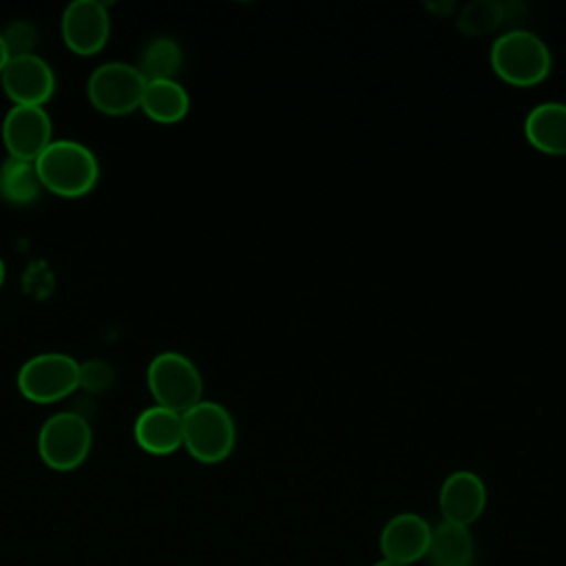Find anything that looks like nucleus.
I'll return each instance as SVG.
<instances>
[{"label":"nucleus","instance_id":"1","mask_svg":"<svg viewBox=\"0 0 566 566\" xmlns=\"http://www.w3.org/2000/svg\"><path fill=\"white\" fill-rule=\"evenodd\" d=\"M489 62L493 73L511 86H535L551 73V49L546 42L522 27L506 29L491 42Z\"/></svg>","mask_w":566,"mask_h":566},{"label":"nucleus","instance_id":"2","mask_svg":"<svg viewBox=\"0 0 566 566\" xmlns=\"http://www.w3.org/2000/svg\"><path fill=\"white\" fill-rule=\"evenodd\" d=\"M35 168L42 188L64 199L88 195L99 177L97 157L75 139H53L35 159Z\"/></svg>","mask_w":566,"mask_h":566},{"label":"nucleus","instance_id":"3","mask_svg":"<svg viewBox=\"0 0 566 566\" xmlns=\"http://www.w3.org/2000/svg\"><path fill=\"white\" fill-rule=\"evenodd\" d=\"M184 447L201 464L223 462L237 442V424L230 411L214 400H199L181 413Z\"/></svg>","mask_w":566,"mask_h":566},{"label":"nucleus","instance_id":"4","mask_svg":"<svg viewBox=\"0 0 566 566\" xmlns=\"http://www.w3.org/2000/svg\"><path fill=\"white\" fill-rule=\"evenodd\" d=\"M146 382L155 405L177 413L203 400V378L197 365L179 352H159L148 365Z\"/></svg>","mask_w":566,"mask_h":566},{"label":"nucleus","instance_id":"5","mask_svg":"<svg viewBox=\"0 0 566 566\" xmlns=\"http://www.w3.org/2000/svg\"><path fill=\"white\" fill-rule=\"evenodd\" d=\"M93 431L80 411H55L49 416L38 433V453L53 471H73L91 453Z\"/></svg>","mask_w":566,"mask_h":566},{"label":"nucleus","instance_id":"6","mask_svg":"<svg viewBox=\"0 0 566 566\" xmlns=\"http://www.w3.org/2000/svg\"><path fill=\"white\" fill-rule=\"evenodd\" d=\"M80 387V363L64 352L35 354L18 369L20 394L40 405L57 402Z\"/></svg>","mask_w":566,"mask_h":566},{"label":"nucleus","instance_id":"7","mask_svg":"<svg viewBox=\"0 0 566 566\" xmlns=\"http://www.w3.org/2000/svg\"><path fill=\"white\" fill-rule=\"evenodd\" d=\"M146 77L137 64L104 62L86 82L88 102L104 115H128L142 106Z\"/></svg>","mask_w":566,"mask_h":566},{"label":"nucleus","instance_id":"8","mask_svg":"<svg viewBox=\"0 0 566 566\" xmlns=\"http://www.w3.org/2000/svg\"><path fill=\"white\" fill-rule=\"evenodd\" d=\"M0 82L13 106H44L55 93V73L38 53L11 55Z\"/></svg>","mask_w":566,"mask_h":566},{"label":"nucleus","instance_id":"9","mask_svg":"<svg viewBox=\"0 0 566 566\" xmlns=\"http://www.w3.org/2000/svg\"><path fill=\"white\" fill-rule=\"evenodd\" d=\"M2 142L13 159L35 161L53 142V122L44 106H11L2 119Z\"/></svg>","mask_w":566,"mask_h":566},{"label":"nucleus","instance_id":"10","mask_svg":"<svg viewBox=\"0 0 566 566\" xmlns=\"http://www.w3.org/2000/svg\"><path fill=\"white\" fill-rule=\"evenodd\" d=\"M60 31L64 44L77 55L99 53L111 35V15L104 2L97 0H75L66 4Z\"/></svg>","mask_w":566,"mask_h":566},{"label":"nucleus","instance_id":"11","mask_svg":"<svg viewBox=\"0 0 566 566\" xmlns=\"http://www.w3.org/2000/svg\"><path fill=\"white\" fill-rule=\"evenodd\" d=\"M438 504L444 522L469 528L486 509V484L469 469L453 471L440 486Z\"/></svg>","mask_w":566,"mask_h":566},{"label":"nucleus","instance_id":"12","mask_svg":"<svg viewBox=\"0 0 566 566\" xmlns=\"http://www.w3.org/2000/svg\"><path fill=\"white\" fill-rule=\"evenodd\" d=\"M431 524L418 513H398L380 531L378 548L385 559L409 566L427 557Z\"/></svg>","mask_w":566,"mask_h":566},{"label":"nucleus","instance_id":"13","mask_svg":"<svg viewBox=\"0 0 566 566\" xmlns=\"http://www.w3.org/2000/svg\"><path fill=\"white\" fill-rule=\"evenodd\" d=\"M135 442L150 455H170L184 447L181 413L153 405L144 409L133 427Z\"/></svg>","mask_w":566,"mask_h":566},{"label":"nucleus","instance_id":"14","mask_svg":"<svg viewBox=\"0 0 566 566\" xmlns=\"http://www.w3.org/2000/svg\"><path fill=\"white\" fill-rule=\"evenodd\" d=\"M524 137L539 153L566 155V104H535L524 117Z\"/></svg>","mask_w":566,"mask_h":566},{"label":"nucleus","instance_id":"15","mask_svg":"<svg viewBox=\"0 0 566 566\" xmlns=\"http://www.w3.org/2000/svg\"><path fill=\"white\" fill-rule=\"evenodd\" d=\"M429 566H473L475 542L467 526L438 522L431 526L427 557Z\"/></svg>","mask_w":566,"mask_h":566},{"label":"nucleus","instance_id":"16","mask_svg":"<svg viewBox=\"0 0 566 566\" xmlns=\"http://www.w3.org/2000/svg\"><path fill=\"white\" fill-rule=\"evenodd\" d=\"M139 108L157 124H177L190 108V95L177 80H150Z\"/></svg>","mask_w":566,"mask_h":566},{"label":"nucleus","instance_id":"17","mask_svg":"<svg viewBox=\"0 0 566 566\" xmlns=\"http://www.w3.org/2000/svg\"><path fill=\"white\" fill-rule=\"evenodd\" d=\"M42 181L35 161L7 157L0 164V199L11 206H29L42 192Z\"/></svg>","mask_w":566,"mask_h":566},{"label":"nucleus","instance_id":"18","mask_svg":"<svg viewBox=\"0 0 566 566\" xmlns=\"http://www.w3.org/2000/svg\"><path fill=\"white\" fill-rule=\"evenodd\" d=\"M509 22V2L502 0H473L455 13V27L467 38H482L495 33Z\"/></svg>","mask_w":566,"mask_h":566},{"label":"nucleus","instance_id":"19","mask_svg":"<svg viewBox=\"0 0 566 566\" xmlns=\"http://www.w3.org/2000/svg\"><path fill=\"white\" fill-rule=\"evenodd\" d=\"M137 69L142 71L146 82H150V80H175L177 71L181 69V46L168 35L153 38L142 49Z\"/></svg>","mask_w":566,"mask_h":566},{"label":"nucleus","instance_id":"20","mask_svg":"<svg viewBox=\"0 0 566 566\" xmlns=\"http://www.w3.org/2000/svg\"><path fill=\"white\" fill-rule=\"evenodd\" d=\"M113 367L104 360H86L80 363V387L88 394H102L106 389H111L113 385Z\"/></svg>","mask_w":566,"mask_h":566},{"label":"nucleus","instance_id":"21","mask_svg":"<svg viewBox=\"0 0 566 566\" xmlns=\"http://www.w3.org/2000/svg\"><path fill=\"white\" fill-rule=\"evenodd\" d=\"M2 40L9 49V55H24L33 53V46L38 42V31L27 20H15L2 31Z\"/></svg>","mask_w":566,"mask_h":566},{"label":"nucleus","instance_id":"22","mask_svg":"<svg viewBox=\"0 0 566 566\" xmlns=\"http://www.w3.org/2000/svg\"><path fill=\"white\" fill-rule=\"evenodd\" d=\"M424 9L429 13H433L436 18H449L455 13V2L453 0H433V2H424Z\"/></svg>","mask_w":566,"mask_h":566},{"label":"nucleus","instance_id":"23","mask_svg":"<svg viewBox=\"0 0 566 566\" xmlns=\"http://www.w3.org/2000/svg\"><path fill=\"white\" fill-rule=\"evenodd\" d=\"M9 49H7V44H4V40H2V33H0V73L4 71V66H7V62H9Z\"/></svg>","mask_w":566,"mask_h":566},{"label":"nucleus","instance_id":"24","mask_svg":"<svg viewBox=\"0 0 566 566\" xmlns=\"http://www.w3.org/2000/svg\"><path fill=\"white\" fill-rule=\"evenodd\" d=\"M371 566H402V564H396V562H391V559H385V557H380L378 562H374Z\"/></svg>","mask_w":566,"mask_h":566},{"label":"nucleus","instance_id":"25","mask_svg":"<svg viewBox=\"0 0 566 566\" xmlns=\"http://www.w3.org/2000/svg\"><path fill=\"white\" fill-rule=\"evenodd\" d=\"M2 283H4V261L0 259V287H2Z\"/></svg>","mask_w":566,"mask_h":566}]
</instances>
